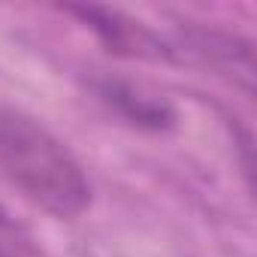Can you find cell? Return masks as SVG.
I'll return each mask as SVG.
<instances>
[{
  "label": "cell",
  "mask_w": 257,
  "mask_h": 257,
  "mask_svg": "<svg viewBox=\"0 0 257 257\" xmlns=\"http://www.w3.org/2000/svg\"><path fill=\"white\" fill-rule=\"evenodd\" d=\"M0 176L52 218L73 221L91 206V182L79 158L34 115L0 106Z\"/></svg>",
  "instance_id": "6da1fadb"
},
{
  "label": "cell",
  "mask_w": 257,
  "mask_h": 257,
  "mask_svg": "<svg viewBox=\"0 0 257 257\" xmlns=\"http://www.w3.org/2000/svg\"><path fill=\"white\" fill-rule=\"evenodd\" d=\"M91 91L97 94V100L112 115H118L124 124L137 127V131L164 134V131H173V127H176V109H173V103L164 100L161 94L143 88L140 82L103 73V76L91 79Z\"/></svg>",
  "instance_id": "7a4b0ae2"
},
{
  "label": "cell",
  "mask_w": 257,
  "mask_h": 257,
  "mask_svg": "<svg viewBox=\"0 0 257 257\" xmlns=\"http://www.w3.org/2000/svg\"><path fill=\"white\" fill-rule=\"evenodd\" d=\"M67 13L79 16L112 55H121V58H149V61L170 58L164 37H158L143 22H134L131 16H124L118 10H106V7H67Z\"/></svg>",
  "instance_id": "3957f363"
},
{
  "label": "cell",
  "mask_w": 257,
  "mask_h": 257,
  "mask_svg": "<svg viewBox=\"0 0 257 257\" xmlns=\"http://www.w3.org/2000/svg\"><path fill=\"white\" fill-rule=\"evenodd\" d=\"M0 257H37L34 239L4 206H0Z\"/></svg>",
  "instance_id": "277c9868"
}]
</instances>
